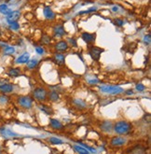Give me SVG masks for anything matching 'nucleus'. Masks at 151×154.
<instances>
[{"mask_svg": "<svg viewBox=\"0 0 151 154\" xmlns=\"http://www.w3.org/2000/svg\"><path fill=\"white\" fill-rule=\"evenodd\" d=\"M126 94H133L132 90H129V91H127V92H126Z\"/></svg>", "mask_w": 151, "mask_h": 154, "instance_id": "38", "label": "nucleus"}, {"mask_svg": "<svg viewBox=\"0 0 151 154\" xmlns=\"http://www.w3.org/2000/svg\"><path fill=\"white\" fill-rule=\"evenodd\" d=\"M18 104L22 108L30 109L33 106V99L28 95H22L18 97Z\"/></svg>", "mask_w": 151, "mask_h": 154, "instance_id": "4", "label": "nucleus"}, {"mask_svg": "<svg viewBox=\"0 0 151 154\" xmlns=\"http://www.w3.org/2000/svg\"><path fill=\"white\" fill-rule=\"evenodd\" d=\"M11 10L10 9H9V7L6 4H2V5H0V13H2L4 15H9L10 12H11Z\"/></svg>", "mask_w": 151, "mask_h": 154, "instance_id": "23", "label": "nucleus"}, {"mask_svg": "<svg viewBox=\"0 0 151 154\" xmlns=\"http://www.w3.org/2000/svg\"><path fill=\"white\" fill-rule=\"evenodd\" d=\"M132 125L126 121H119L114 124L113 131L119 135H125L132 132Z\"/></svg>", "mask_w": 151, "mask_h": 154, "instance_id": "1", "label": "nucleus"}, {"mask_svg": "<svg viewBox=\"0 0 151 154\" xmlns=\"http://www.w3.org/2000/svg\"><path fill=\"white\" fill-rule=\"evenodd\" d=\"M88 81H89V83H91V84H96V83H98V82H99V80H98L96 78L92 79V80H89Z\"/></svg>", "mask_w": 151, "mask_h": 154, "instance_id": "35", "label": "nucleus"}, {"mask_svg": "<svg viewBox=\"0 0 151 154\" xmlns=\"http://www.w3.org/2000/svg\"><path fill=\"white\" fill-rule=\"evenodd\" d=\"M0 133H1V134H3L5 137H19L18 134H16L13 131H11V130L7 129V128H1V129H0Z\"/></svg>", "mask_w": 151, "mask_h": 154, "instance_id": "12", "label": "nucleus"}, {"mask_svg": "<svg viewBox=\"0 0 151 154\" xmlns=\"http://www.w3.org/2000/svg\"><path fill=\"white\" fill-rule=\"evenodd\" d=\"M33 95L39 102H44L48 98V92L43 87H37L33 91Z\"/></svg>", "mask_w": 151, "mask_h": 154, "instance_id": "3", "label": "nucleus"}, {"mask_svg": "<svg viewBox=\"0 0 151 154\" xmlns=\"http://www.w3.org/2000/svg\"><path fill=\"white\" fill-rule=\"evenodd\" d=\"M15 52V49L13 48V47H6L5 48V54H12V53Z\"/></svg>", "mask_w": 151, "mask_h": 154, "instance_id": "27", "label": "nucleus"}, {"mask_svg": "<svg viewBox=\"0 0 151 154\" xmlns=\"http://www.w3.org/2000/svg\"><path fill=\"white\" fill-rule=\"evenodd\" d=\"M118 9H119L118 7H115V8H113V11H117V10H118Z\"/></svg>", "mask_w": 151, "mask_h": 154, "instance_id": "39", "label": "nucleus"}, {"mask_svg": "<svg viewBox=\"0 0 151 154\" xmlns=\"http://www.w3.org/2000/svg\"><path fill=\"white\" fill-rule=\"evenodd\" d=\"M104 51V50L100 49V48H98V47H94V46H92L91 47V49L89 51V54L91 55V57L92 58V60H94V61H98L100 59V55H101V53Z\"/></svg>", "mask_w": 151, "mask_h": 154, "instance_id": "5", "label": "nucleus"}, {"mask_svg": "<svg viewBox=\"0 0 151 154\" xmlns=\"http://www.w3.org/2000/svg\"><path fill=\"white\" fill-rule=\"evenodd\" d=\"M9 27L10 29H12V30H18L20 28V25L18 23V22H15L12 23H9Z\"/></svg>", "mask_w": 151, "mask_h": 154, "instance_id": "28", "label": "nucleus"}, {"mask_svg": "<svg viewBox=\"0 0 151 154\" xmlns=\"http://www.w3.org/2000/svg\"><path fill=\"white\" fill-rule=\"evenodd\" d=\"M54 61L58 64H63L65 61V57L63 53H55L54 54Z\"/></svg>", "mask_w": 151, "mask_h": 154, "instance_id": "20", "label": "nucleus"}, {"mask_svg": "<svg viewBox=\"0 0 151 154\" xmlns=\"http://www.w3.org/2000/svg\"><path fill=\"white\" fill-rule=\"evenodd\" d=\"M42 42L44 44H49L50 42V38L49 37V35H44V37L42 38Z\"/></svg>", "mask_w": 151, "mask_h": 154, "instance_id": "31", "label": "nucleus"}, {"mask_svg": "<svg viewBox=\"0 0 151 154\" xmlns=\"http://www.w3.org/2000/svg\"><path fill=\"white\" fill-rule=\"evenodd\" d=\"M130 154H147V150L142 146H135L132 149H131Z\"/></svg>", "mask_w": 151, "mask_h": 154, "instance_id": "14", "label": "nucleus"}, {"mask_svg": "<svg viewBox=\"0 0 151 154\" xmlns=\"http://www.w3.org/2000/svg\"><path fill=\"white\" fill-rule=\"evenodd\" d=\"M96 10V8H91L89 9H87V10H84V11H79L78 12V15L80 14H86V13H90V12H93V11Z\"/></svg>", "mask_w": 151, "mask_h": 154, "instance_id": "29", "label": "nucleus"}, {"mask_svg": "<svg viewBox=\"0 0 151 154\" xmlns=\"http://www.w3.org/2000/svg\"><path fill=\"white\" fill-rule=\"evenodd\" d=\"M116 23H117L119 26H122L123 25V21L120 20V19H117L116 20Z\"/></svg>", "mask_w": 151, "mask_h": 154, "instance_id": "36", "label": "nucleus"}, {"mask_svg": "<svg viewBox=\"0 0 151 154\" xmlns=\"http://www.w3.org/2000/svg\"><path fill=\"white\" fill-rule=\"evenodd\" d=\"M49 97H50V101H52V102H57L58 100L60 99V94H59V93L56 92V91H52V92H50V93H49Z\"/></svg>", "mask_w": 151, "mask_h": 154, "instance_id": "22", "label": "nucleus"}, {"mask_svg": "<svg viewBox=\"0 0 151 154\" xmlns=\"http://www.w3.org/2000/svg\"><path fill=\"white\" fill-rule=\"evenodd\" d=\"M39 109L41 110L43 113H45L46 115H52L53 114V110L50 108V106H47V105H44V104H41L38 106Z\"/></svg>", "mask_w": 151, "mask_h": 154, "instance_id": "19", "label": "nucleus"}, {"mask_svg": "<svg viewBox=\"0 0 151 154\" xmlns=\"http://www.w3.org/2000/svg\"><path fill=\"white\" fill-rule=\"evenodd\" d=\"M69 41H70V43H71L73 46H77V42H76L74 38H70V39H69Z\"/></svg>", "mask_w": 151, "mask_h": 154, "instance_id": "37", "label": "nucleus"}, {"mask_svg": "<svg viewBox=\"0 0 151 154\" xmlns=\"http://www.w3.org/2000/svg\"><path fill=\"white\" fill-rule=\"evenodd\" d=\"M14 90V87L12 84L10 83H3L0 85V92L4 94H7V93H12Z\"/></svg>", "mask_w": 151, "mask_h": 154, "instance_id": "9", "label": "nucleus"}, {"mask_svg": "<svg viewBox=\"0 0 151 154\" xmlns=\"http://www.w3.org/2000/svg\"><path fill=\"white\" fill-rule=\"evenodd\" d=\"M0 154H1V153H0Z\"/></svg>", "mask_w": 151, "mask_h": 154, "instance_id": "40", "label": "nucleus"}, {"mask_svg": "<svg viewBox=\"0 0 151 154\" xmlns=\"http://www.w3.org/2000/svg\"><path fill=\"white\" fill-rule=\"evenodd\" d=\"M36 51L38 53V54H40V55H42L43 53L45 52L44 49H43V48H41V47H37V48H36Z\"/></svg>", "mask_w": 151, "mask_h": 154, "instance_id": "33", "label": "nucleus"}, {"mask_svg": "<svg viewBox=\"0 0 151 154\" xmlns=\"http://www.w3.org/2000/svg\"><path fill=\"white\" fill-rule=\"evenodd\" d=\"M73 147H74V150L77 151L78 154H90V151L87 150V149H85L84 147H82V146H79V145H74L73 146Z\"/></svg>", "mask_w": 151, "mask_h": 154, "instance_id": "21", "label": "nucleus"}, {"mask_svg": "<svg viewBox=\"0 0 151 154\" xmlns=\"http://www.w3.org/2000/svg\"><path fill=\"white\" fill-rule=\"evenodd\" d=\"M68 44L66 41H59V42H57L55 44V50L57 51H60V52H63V51H66L68 50Z\"/></svg>", "mask_w": 151, "mask_h": 154, "instance_id": "10", "label": "nucleus"}, {"mask_svg": "<svg viewBox=\"0 0 151 154\" xmlns=\"http://www.w3.org/2000/svg\"><path fill=\"white\" fill-rule=\"evenodd\" d=\"M144 43L147 44V45H148L150 43V34H148V35H145L144 37Z\"/></svg>", "mask_w": 151, "mask_h": 154, "instance_id": "32", "label": "nucleus"}, {"mask_svg": "<svg viewBox=\"0 0 151 154\" xmlns=\"http://www.w3.org/2000/svg\"><path fill=\"white\" fill-rule=\"evenodd\" d=\"M73 105L77 108H80V109H83V108H87V103L82 99H74L73 100Z\"/></svg>", "mask_w": 151, "mask_h": 154, "instance_id": "17", "label": "nucleus"}, {"mask_svg": "<svg viewBox=\"0 0 151 154\" xmlns=\"http://www.w3.org/2000/svg\"><path fill=\"white\" fill-rule=\"evenodd\" d=\"M50 125L55 130H62L63 128V125L62 124V122L56 119H50Z\"/></svg>", "mask_w": 151, "mask_h": 154, "instance_id": "16", "label": "nucleus"}, {"mask_svg": "<svg viewBox=\"0 0 151 154\" xmlns=\"http://www.w3.org/2000/svg\"><path fill=\"white\" fill-rule=\"evenodd\" d=\"M21 16V12L19 10H14V11H11V12L7 16L6 18V20H7L8 23H12V22H15L19 20V18Z\"/></svg>", "mask_w": 151, "mask_h": 154, "instance_id": "8", "label": "nucleus"}, {"mask_svg": "<svg viewBox=\"0 0 151 154\" xmlns=\"http://www.w3.org/2000/svg\"><path fill=\"white\" fill-rule=\"evenodd\" d=\"M100 90L103 93L109 94V95H117V94L124 93L122 88L116 85H102L100 86Z\"/></svg>", "mask_w": 151, "mask_h": 154, "instance_id": "2", "label": "nucleus"}, {"mask_svg": "<svg viewBox=\"0 0 151 154\" xmlns=\"http://www.w3.org/2000/svg\"><path fill=\"white\" fill-rule=\"evenodd\" d=\"M8 74H9V77H13V78H14V77H18V76H20L21 71H20L19 68H10V69H9Z\"/></svg>", "mask_w": 151, "mask_h": 154, "instance_id": "24", "label": "nucleus"}, {"mask_svg": "<svg viewBox=\"0 0 151 154\" xmlns=\"http://www.w3.org/2000/svg\"><path fill=\"white\" fill-rule=\"evenodd\" d=\"M26 64H27V67L28 68L33 69V68H35L38 64V61L37 60V59H32V60H29Z\"/></svg>", "mask_w": 151, "mask_h": 154, "instance_id": "25", "label": "nucleus"}, {"mask_svg": "<svg viewBox=\"0 0 151 154\" xmlns=\"http://www.w3.org/2000/svg\"><path fill=\"white\" fill-rule=\"evenodd\" d=\"M54 33H55V35L58 38H61L63 35H65V28L62 25H57L55 27H54Z\"/></svg>", "mask_w": 151, "mask_h": 154, "instance_id": "18", "label": "nucleus"}, {"mask_svg": "<svg viewBox=\"0 0 151 154\" xmlns=\"http://www.w3.org/2000/svg\"><path fill=\"white\" fill-rule=\"evenodd\" d=\"M113 127H114V124L110 121H104L100 124L101 131L104 133H107V134H110L113 131Z\"/></svg>", "mask_w": 151, "mask_h": 154, "instance_id": "6", "label": "nucleus"}, {"mask_svg": "<svg viewBox=\"0 0 151 154\" xmlns=\"http://www.w3.org/2000/svg\"><path fill=\"white\" fill-rule=\"evenodd\" d=\"M8 97L7 96H5V95H2V96H0V103L1 104H5V103H7L8 102Z\"/></svg>", "mask_w": 151, "mask_h": 154, "instance_id": "34", "label": "nucleus"}, {"mask_svg": "<svg viewBox=\"0 0 151 154\" xmlns=\"http://www.w3.org/2000/svg\"><path fill=\"white\" fill-rule=\"evenodd\" d=\"M136 90L138 91V92H143V91H145V89H146V87H145V85H143L142 83H138V84H136Z\"/></svg>", "mask_w": 151, "mask_h": 154, "instance_id": "30", "label": "nucleus"}, {"mask_svg": "<svg viewBox=\"0 0 151 154\" xmlns=\"http://www.w3.org/2000/svg\"><path fill=\"white\" fill-rule=\"evenodd\" d=\"M30 60V54L28 52H24L22 55H20L16 60V64H25Z\"/></svg>", "mask_w": 151, "mask_h": 154, "instance_id": "13", "label": "nucleus"}, {"mask_svg": "<svg viewBox=\"0 0 151 154\" xmlns=\"http://www.w3.org/2000/svg\"><path fill=\"white\" fill-rule=\"evenodd\" d=\"M50 142L51 144H53V145H60V144H63V141L60 138H58V137H50Z\"/></svg>", "mask_w": 151, "mask_h": 154, "instance_id": "26", "label": "nucleus"}, {"mask_svg": "<svg viewBox=\"0 0 151 154\" xmlns=\"http://www.w3.org/2000/svg\"><path fill=\"white\" fill-rule=\"evenodd\" d=\"M43 13H44L45 18L46 19H48V20H53L54 17H55L54 12L51 10V9L50 7H45L44 10H43Z\"/></svg>", "mask_w": 151, "mask_h": 154, "instance_id": "15", "label": "nucleus"}, {"mask_svg": "<svg viewBox=\"0 0 151 154\" xmlns=\"http://www.w3.org/2000/svg\"><path fill=\"white\" fill-rule=\"evenodd\" d=\"M126 142H127V139L125 137H114L111 139V142H110V144H111L112 147H119L124 146L126 144Z\"/></svg>", "mask_w": 151, "mask_h": 154, "instance_id": "7", "label": "nucleus"}, {"mask_svg": "<svg viewBox=\"0 0 151 154\" xmlns=\"http://www.w3.org/2000/svg\"><path fill=\"white\" fill-rule=\"evenodd\" d=\"M81 38H82V39L85 41V42H86L87 44H89V43L93 42V41L95 40L96 35H95V34H91V33H82V35H81Z\"/></svg>", "mask_w": 151, "mask_h": 154, "instance_id": "11", "label": "nucleus"}]
</instances>
